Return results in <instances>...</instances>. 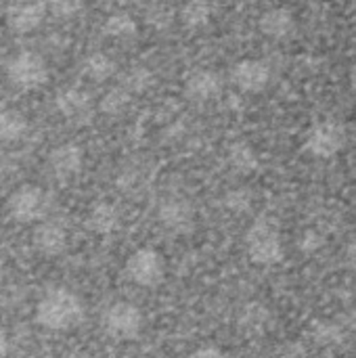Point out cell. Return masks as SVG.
<instances>
[{"mask_svg":"<svg viewBox=\"0 0 356 358\" xmlns=\"http://www.w3.org/2000/svg\"><path fill=\"white\" fill-rule=\"evenodd\" d=\"M46 208H48V195L38 185L17 187L6 201L8 216L19 224H29V222L42 220L46 214Z\"/></svg>","mask_w":356,"mask_h":358,"instance_id":"obj_5","label":"cell"},{"mask_svg":"<svg viewBox=\"0 0 356 358\" xmlns=\"http://www.w3.org/2000/svg\"><path fill=\"white\" fill-rule=\"evenodd\" d=\"M6 2H23V0H6Z\"/></svg>","mask_w":356,"mask_h":358,"instance_id":"obj_29","label":"cell"},{"mask_svg":"<svg viewBox=\"0 0 356 358\" xmlns=\"http://www.w3.org/2000/svg\"><path fill=\"white\" fill-rule=\"evenodd\" d=\"M103 31H105L107 38H111L115 42H130V40L136 38L138 25H136L132 15H128V13H113V15H109L105 19Z\"/></svg>","mask_w":356,"mask_h":358,"instance_id":"obj_20","label":"cell"},{"mask_svg":"<svg viewBox=\"0 0 356 358\" xmlns=\"http://www.w3.org/2000/svg\"><path fill=\"white\" fill-rule=\"evenodd\" d=\"M258 27L271 40H285L296 29V19H294V15H292L290 8H285V6H273V8H269V10H264L260 15Z\"/></svg>","mask_w":356,"mask_h":358,"instance_id":"obj_15","label":"cell"},{"mask_svg":"<svg viewBox=\"0 0 356 358\" xmlns=\"http://www.w3.org/2000/svg\"><path fill=\"white\" fill-rule=\"evenodd\" d=\"M84 149L76 143H63L48 153V168L57 180H71L82 172Z\"/></svg>","mask_w":356,"mask_h":358,"instance_id":"obj_10","label":"cell"},{"mask_svg":"<svg viewBox=\"0 0 356 358\" xmlns=\"http://www.w3.org/2000/svg\"><path fill=\"white\" fill-rule=\"evenodd\" d=\"M227 164L235 174L248 176L258 168V153L248 141H233L227 147Z\"/></svg>","mask_w":356,"mask_h":358,"instance_id":"obj_17","label":"cell"},{"mask_svg":"<svg viewBox=\"0 0 356 358\" xmlns=\"http://www.w3.org/2000/svg\"><path fill=\"white\" fill-rule=\"evenodd\" d=\"M46 4L55 17L65 19V17H73L76 13H80L84 6V0H46Z\"/></svg>","mask_w":356,"mask_h":358,"instance_id":"obj_27","label":"cell"},{"mask_svg":"<svg viewBox=\"0 0 356 358\" xmlns=\"http://www.w3.org/2000/svg\"><path fill=\"white\" fill-rule=\"evenodd\" d=\"M271 323V315L269 310L262 306V304H250L243 308L241 317H239V327L245 331V334H252V336H258V334H264L266 327Z\"/></svg>","mask_w":356,"mask_h":358,"instance_id":"obj_23","label":"cell"},{"mask_svg":"<svg viewBox=\"0 0 356 358\" xmlns=\"http://www.w3.org/2000/svg\"><path fill=\"white\" fill-rule=\"evenodd\" d=\"M126 275L134 285L153 289L166 279V258L153 248H138L126 260Z\"/></svg>","mask_w":356,"mask_h":358,"instance_id":"obj_3","label":"cell"},{"mask_svg":"<svg viewBox=\"0 0 356 358\" xmlns=\"http://www.w3.org/2000/svg\"><path fill=\"white\" fill-rule=\"evenodd\" d=\"M48 358H52V357H48Z\"/></svg>","mask_w":356,"mask_h":358,"instance_id":"obj_30","label":"cell"},{"mask_svg":"<svg viewBox=\"0 0 356 358\" xmlns=\"http://www.w3.org/2000/svg\"><path fill=\"white\" fill-rule=\"evenodd\" d=\"M178 19L191 31L204 29L212 19V2L210 0H185L178 10Z\"/></svg>","mask_w":356,"mask_h":358,"instance_id":"obj_18","label":"cell"},{"mask_svg":"<svg viewBox=\"0 0 356 358\" xmlns=\"http://www.w3.org/2000/svg\"><path fill=\"white\" fill-rule=\"evenodd\" d=\"M231 80L241 92L258 94L271 82V67L262 59H241L233 65Z\"/></svg>","mask_w":356,"mask_h":358,"instance_id":"obj_7","label":"cell"},{"mask_svg":"<svg viewBox=\"0 0 356 358\" xmlns=\"http://www.w3.org/2000/svg\"><path fill=\"white\" fill-rule=\"evenodd\" d=\"M48 4L34 0V2H17L10 10H8V27L17 34H29L34 29H38L46 17Z\"/></svg>","mask_w":356,"mask_h":358,"instance_id":"obj_14","label":"cell"},{"mask_svg":"<svg viewBox=\"0 0 356 358\" xmlns=\"http://www.w3.org/2000/svg\"><path fill=\"white\" fill-rule=\"evenodd\" d=\"M120 86H124L132 94H143L153 86V73L143 65H134V67L124 71Z\"/></svg>","mask_w":356,"mask_h":358,"instance_id":"obj_24","label":"cell"},{"mask_svg":"<svg viewBox=\"0 0 356 358\" xmlns=\"http://www.w3.org/2000/svg\"><path fill=\"white\" fill-rule=\"evenodd\" d=\"M57 111L73 126H82L92 115V101L86 90L76 86H65L55 96Z\"/></svg>","mask_w":356,"mask_h":358,"instance_id":"obj_8","label":"cell"},{"mask_svg":"<svg viewBox=\"0 0 356 358\" xmlns=\"http://www.w3.org/2000/svg\"><path fill=\"white\" fill-rule=\"evenodd\" d=\"M8 80L21 90H36L48 80V65L42 55L34 50L17 52L6 65Z\"/></svg>","mask_w":356,"mask_h":358,"instance_id":"obj_6","label":"cell"},{"mask_svg":"<svg viewBox=\"0 0 356 358\" xmlns=\"http://www.w3.org/2000/svg\"><path fill=\"white\" fill-rule=\"evenodd\" d=\"M29 130L27 117L15 109H4L0 115V136L4 143H17Z\"/></svg>","mask_w":356,"mask_h":358,"instance_id":"obj_22","label":"cell"},{"mask_svg":"<svg viewBox=\"0 0 356 358\" xmlns=\"http://www.w3.org/2000/svg\"><path fill=\"white\" fill-rule=\"evenodd\" d=\"M245 250L254 264L273 266L283 260V241L277 220L271 216L256 218L245 233Z\"/></svg>","mask_w":356,"mask_h":358,"instance_id":"obj_2","label":"cell"},{"mask_svg":"<svg viewBox=\"0 0 356 358\" xmlns=\"http://www.w3.org/2000/svg\"><path fill=\"white\" fill-rule=\"evenodd\" d=\"M132 92H128L124 86H115L111 90H107L101 101H99V111L109 115V117H118V115H124L132 103Z\"/></svg>","mask_w":356,"mask_h":358,"instance_id":"obj_21","label":"cell"},{"mask_svg":"<svg viewBox=\"0 0 356 358\" xmlns=\"http://www.w3.org/2000/svg\"><path fill=\"white\" fill-rule=\"evenodd\" d=\"M101 325L111 340L132 342L143 329V313L130 302H115L103 313Z\"/></svg>","mask_w":356,"mask_h":358,"instance_id":"obj_4","label":"cell"},{"mask_svg":"<svg viewBox=\"0 0 356 358\" xmlns=\"http://www.w3.org/2000/svg\"><path fill=\"white\" fill-rule=\"evenodd\" d=\"M36 321L50 331L76 329L84 321V304L65 287L48 289L36 304Z\"/></svg>","mask_w":356,"mask_h":358,"instance_id":"obj_1","label":"cell"},{"mask_svg":"<svg viewBox=\"0 0 356 358\" xmlns=\"http://www.w3.org/2000/svg\"><path fill=\"white\" fill-rule=\"evenodd\" d=\"M31 243L46 258L61 256L67 248V231L52 220H42L31 233Z\"/></svg>","mask_w":356,"mask_h":358,"instance_id":"obj_13","label":"cell"},{"mask_svg":"<svg viewBox=\"0 0 356 358\" xmlns=\"http://www.w3.org/2000/svg\"><path fill=\"white\" fill-rule=\"evenodd\" d=\"M189 358H231L225 350L216 348V346H204L199 350H195Z\"/></svg>","mask_w":356,"mask_h":358,"instance_id":"obj_28","label":"cell"},{"mask_svg":"<svg viewBox=\"0 0 356 358\" xmlns=\"http://www.w3.org/2000/svg\"><path fill=\"white\" fill-rule=\"evenodd\" d=\"M120 210L109 201H99L86 216V227L97 235H111L120 229Z\"/></svg>","mask_w":356,"mask_h":358,"instance_id":"obj_16","label":"cell"},{"mask_svg":"<svg viewBox=\"0 0 356 358\" xmlns=\"http://www.w3.org/2000/svg\"><path fill=\"white\" fill-rule=\"evenodd\" d=\"M342 145V130L334 122H319L315 124L304 138V147L315 157H329Z\"/></svg>","mask_w":356,"mask_h":358,"instance_id":"obj_11","label":"cell"},{"mask_svg":"<svg viewBox=\"0 0 356 358\" xmlns=\"http://www.w3.org/2000/svg\"><path fill=\"white\" fill-rule=\"evenodd\" d=\"M222 90V80L212 69H195L185 80V94L193 103H210Z\"/></svg>","mask_w":356,"mask_h":358,"instance_id":"obj_12","label":"cell"},{"mask_svg":"<svg viewBox=\"0 0 356 358\" xmlns=\"http://www.w3.org/2000/svg\"><path fill=\"white\" fill-rule=\"evenodd\" d=\"M222 203L233 214H245L254 206V193L248 187H235V189H231V191L225 193Z\"/></svg>","mask_w":356,"mask_h":358,"instance_id":"obj_25","label":"cell"},{"mask_svg":"<svg viewBox=\"0 0 356 358\" xmlns=\"http://www.w3.org/2000/svg\"><path fill=\"white\" fill-rule=\"evenodd\" d=\"M157 218L172 233H189L195 224V210L189 199L180 195H172L159 203Z\"/></svg>","mask_w":356,"mask_h":358,"instance_id":"obj_9","label":"cell"},{"mask_svg":"<svg viewBox=\"0 0 356 358\" xmlns=\"http://www.w3.org/2000/svg\"><path fill=\"white\" fill-rule=\"evenodd\" d=\"M82 73H84L90 82L101 84V82H107L109 78H113V76L118 73V65H115V61H113L109 55L97 50V52H90V55L84 59V63H82Z\"/></svg>","mask_w":356,"mask_h":358,"instance_id":"obj_19","label":"cell"},{"mask_svg":"<svg viewBox=\"0 0 356 358\" xmlns=\"http://www.w3.org/2000/svg\"><path fill=\"white\" fill-rule=\"evenodd\" d=\"M147 23L157 31L168 29L174 23V10L166 2H155L147 10Z\"/></svg>","mask_w":356,"mask_h":358,"instance_id":"obj_26","label":"cell"}]
</instances>
